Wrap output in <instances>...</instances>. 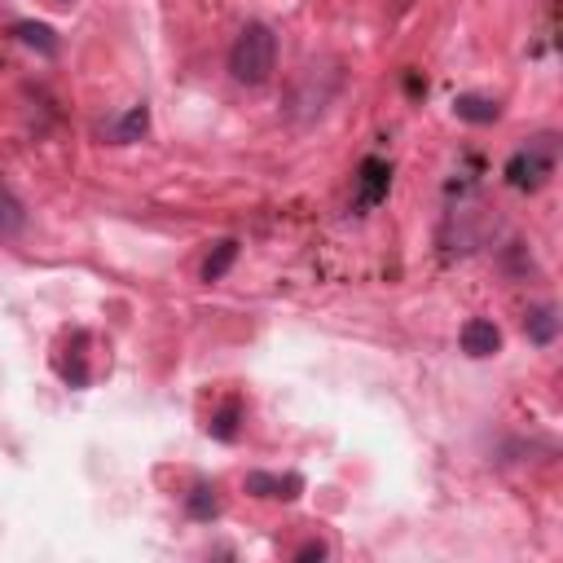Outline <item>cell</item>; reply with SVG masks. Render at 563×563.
<instances>
[{"label":"cell","mask_w":563,"mask_h":563,"mask_svg":"<svg viewBox=\"0 0 563 563\" xmlns=\"http://www.w3.org/2000/svg\"><path fill=\"white\" fill-rule=\"evenodd\" d=\"M554 167H559V136L554 132H537V136H528L523 145L510 150V158L501 167V180L510 189H519V194H537L541 185H550Z\"/></svg>","instance_id":"2"},{"label":"cell","mask_w":563,"mask_h":563,"mask_svg":"<svg viewBox=\"0 0 563 563\" xmlns=\"http://www.w3.org/2000/svg\"><path fill=\"white\" fill-rule=\"evenodd\" d=\"M84 343H88V334L84 330H75V347H66L53 365H57V374L70 383V387H88V378H92V369H88V352H84Z\"/></svg>","instance_id":"10"},{"label":"cell","mask_w":563,"mask_h":563,"mask_svg":"<svg viewBox=\"0 0 563 563\" xmlns=\"http://www.w3.org/2000/svg\"><path fill=\"white\" fill-rule=\"evenodd\" d=\"M145 132H150V106H145V101L128 106L119 119H110V123L101 128V136H106L110 145H132V141H141Z\"/></svg>","instance_id":"6"},{"label":"cell","mask_w":563,"mask_h":563,"mask_svg":"<svg viewBox=\"0 0 563 563\" xmlns=\"http://www.w3.org/2000/svg\"><path fill=\"white\" fill-rule=\"evenodd\" d=\"M53 4H57V9H70V4H75V0H53Z\"/></svg>","instance_id":"17"},{"label":"cell","mask_w":563,"mask_h":563,"mask_svg":"<svg viewBox=\"0 0 563 563\" xmlns=\"http://www.w3.org/2000/svg\"><path fill=\"white\" fill-rule=\"evenodd\" d=\"M242 488L251 497H260V501H295L308 484H303L299 471H246Z\"/></svg>","instance_id":"4"},{"label":"cell","mask_w":563,"mask_h":563,"mask_svg":"<svg viewBox=\"0 0 563 563\" xmlns=\"http://www.w3.org/2000/svg\"><path fill=\"white\" fill-rule=\"evenodd\" d=\"M405 92H409V97H422V92H427V79H422L418 70H409V75H405Z\"/></svg>","instance_id":"16"},{"label":"cell","mask_w":563,"mask_h":563,"mask_svg":"<svg viewBox=\"0 0 563 563\" xmlns=\"http://www.w3.org/2000/svg\"><path fill=\"white\" fill-rule=\"evenodd\" d=\"M453 114L462 123H475V128H488L501 119V101L497 97H479V92H457L453 97Z\"/></svg>","instance_id":"7"},{"label":"cell","mask_w":563,"mask_h":563,"mask_svg":"<svg viewBox=\"0 0 563 563\" xmlns=\"http://www.w3.org/2000/svg\"><path fill=\"white\" fill-rule=\"evenodd\" d=\"M233 260H238V238H220V242H211V251H207L198 277L211 286V282H220V277L233 268Z\"/></svg>","instance_id":"14"},{"label":"cell","mask_w":563,"mask_h":563,"mask_svg":"<svg viewBox=\"0 0 563 563\" xmlns=\"http://www.w3.org/2000/svg\"><path fill=\"white\" fill-rule=\"evenodd\" d=\"M356 194H352V211L356 216H365V211H374L378 202H387V189H391V163L387 158H378V154H365L361 163H356Z\"/></svg>","instance_id":"3"},{"label":"cell","mask_w":563,"mask_h":563,"mask_svg":"<svg viewBox=\"0 0 563 563\" xmlns=\"http://www.w3.org/2000/svg\"><path fill=\"white\" fill-rule=\"evenodd\" d=\"M457 343H462V352H466L471 361H488V356L501 352V330H497V321H488V317H471V321H462Z\"/></svg>","instance_id":"5"},{"label":"cell","mask_w":563,"mask_h":563,"mask_svg":"<svg viewBox=\"0 0 563 563\" xmlns=\"http://www.w3.org/2000/svg\"><path fill=\"white\" fill-rule=\"evenodd\" d=\"M185 515L198 519V523H211V519L220 515V488L207 484V479H198V484L185 493Z\"/></svg>","instance_id":"13"},{"label":"cell","mask_w":563,"mask_h":563,"mask_svg":"<svg viewBox=\"0 0 563 563\" xmlns=\"http://www.w3.org/2000/svg\"><path fill=\"white\" fill-rule=\"evenodd\" d=\"M295 559H299V563H312V559H330V545H325L321 537H308V541L295 550Z\"/></svg>","instance_id":"15"},{"label":"cell","mask_w":563,"mask_h":563,"mask_svg":"<svg viewBox=\"0 0 563 563\" xmlns=\"http://www.w3.org/2000/svg\"><path fill=\"white\" fill-rule=\"evenodd\" d=\"M13 40L18 44H26V48H35V53H44V57H57V48H62V40H57V31L48 26V22H13Z\"/></svg>","instance_id":"12"},{"label":"cell","mask_w":563,"mask_h":563,"mask_svg":"<svg viewBox=\"0 0 563 563\" xmlns=\"http://www.w3.org/2000/svg\"><path fill=\"white\" fill-rule=\"evenodd\" d=\"M242 418H246L242 400H238V396H229L220 409H211V418H207V435H211V440H220V444H233V440L242 435Z\"/></svg>","instance_id":"9"},{"label":"cell","mask_w":563,"mask_h":563,"mask_svg":"<svg viewBox=\"0 0 563 563\" xmlns=\"http://www.w3.org/2000/svg\"><path fill=\"white\" fill-rule=\"evenodd\" d=\"M26 224H31L26 202L18 198V189H13L9 180H0V238H4V242H9V238H22Z\"/></svg>","instance_id":"8"},{"label":"cell","mask_w":563,"mask_h":563,"mask_svg":"<svg viewBox=\"0 0 563 563\" xmlns=\"http://www.w3.org/2000/svg\"><path fill=\"white\" fill-rule=\"evenodd\" d=\"M277 70V31L268 22H246L229 44V75L242 88H264Z\"/></svg>","instance_id":"1"},{"label":"cell","mask_w":563,"mask_h":563,"mask_svg":"<svg viewBox=\"0 0 563 563\" xmlns=\"http://www.w3.org/2000/svg\"><path fill=\"white\" fill-rule=\"evenodd\" d=\"M523 334H528V343L550 347V343L559 339V308H554V303H537V308H528V317H523Z\"/></svg>","instance_id":"11"}]
</instances>
